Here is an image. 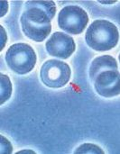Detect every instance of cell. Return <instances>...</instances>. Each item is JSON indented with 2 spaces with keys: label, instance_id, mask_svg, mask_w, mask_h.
I'll return each instance as SVG.
<instances>
[{
  "label": "cell",
  "instance_id": "1",
  "mask_svg": "<svg viewBox=\"0 0 120 154\" xmlns=\"http://www.w3.org/2000/svg\"><path fill=\"white\" fill-rule=\"evenodd\" d=\"M55 13L53 1H27L20 19L24 33L36 42H43L52 31Z\"/></svg>",
  "mask_w": 120,
  "mask_h": 154
},
{
  "label": "cell",
  "instance_id": "2",
  "mask_svg": "<svg viewBox=\"0 0 120 154\" xmlns=\"http://www.w3.org/2000/svg\"><path fill=\"white\" fill-rule=\"evenodd\" d=\"M85 40L87 44L97 51H106L113 49L118 42L119 32L118 27L111 22L95 20L88 28Z\"/></svg>",
  "mask_w": 120,
  "mask_h": 154
},
{
  "label": "cell",
  "instance_id": "3",
  "mask_svg": "<svg viewBox=\"0 0 120 154\" xmlns=\"http://www.w3.org/2000/svg\"><path fill=\"white\" fill-rule=\"evenodd\" d=\"M5 61L14 72L24 75L33 69L36 63V54L29 44L15 43L6 51Z\"/></svg>",
  "mask_w": 120,
  "mask_h": 154
},
{
  "label": "cell",
  "instance_id": "4",
  "mask_svg": "<svg viewBox=\"0 0 120 154\" xmlns=\"http://www.w3.org/2000/svg\"><path fill=\"white\" fill-rule=\"evenodd\" d=\"M71 74V70L68 63L58 60H49L43 64L40 78L46 87L59 88L68 84Z\"/></svg>",
  "mask_w": 120,
  "mask_h": 154
},
{
  "label": "cell",
  "instance_id": "5",
  "mask_svg": "<svg viewBox=\"0 0 120 154\" xmlns=\"http://www.w3.org/2000/svg\"><path fill=\"white\" fill-rule=\"evenodd\" d=\"M89 23L88 14L79 5L63 7L58 15L59 27L70 34H81Z\"/></svg>",
  "mask_w": 120,
  "mask_h": 154
},
{
  "label": "cell",
  "instance_id": "6",
  "mask_svg": "<svg viewBox=\"0 0 120 154\" xmlns=\"http://www.w3.org/2000/svg\"><path fill=\"white\" fill-rule=\"evenodd\" d=\"M45 49L51 56L66 60L75 51L76 44L71 36L64 32H56L46 42Z\"/></svg>",
  "mask_w": 120,
  "mask_h": 154
},
{
  "label": "cell",
  "instance_id": "7",
  "mask_svg": "<svg viewBox=\"0 0 120 154\" xmlns=\"http://www.w3.org/2000/svg\"><path fill=\"white\" fill-rule=\"evenodd\" d=\"M120 75L118 70H106L99 73L94 79L96 92L104 97H112L119 95Z\"/></svg>",
  "mask_w": 120,
  "mask_h": 154
},
{
  "label": "cell",
  "instance_id": "8",
  "mask_svg": "<svg viewBox=\"0 0 120 154\" xmlns=\"http://www.w3.org/2000/svg\"><path fill=\"white\" fill-rule=\"evenodd\" d=\"M106 70H118V62L115 58L110 55L99 56L93 60L90 67V78L93 82L96 77Z\"/></svg>",
  "mask_w": 120,
  "mask_h": 154
},
{
  "label": "cell",
  "instance_id": "9",
  "mask_svg": "<svg viewBox=\"0 0 120 154\" xmlns=\"http://www.w3.org/2000/svg\"><path fill=\"white\" fill-rule=\"evenodd\" d=\"M0 83H1V94H0V104L3 105L7 101L12 95V84L9 78L6 75L0 74Z\"/></svg>",
  "mask_w": 120,
  "mask_h": 154
},
{
  "label": "cell",
  "instance_id": "10",
  "mask_svg": "<svg viewBox=\"0 0 120 154\" xmlns=\"http://www.w3.org/2000/svg\"><path fill=\"white\" fill-rule=\"evenodd\" d=\"M74 153H95V154H104L102 149L95 144L92 143H84L81 145L77 150L74 152Z\"/></svg>",
  "mask_w": 120,
  "mask_h": 154
},
{
  "label": "cell",
  "instance_id": "11",
  "mask_svg": "<svg viewBox=\"0 0 120 154\" xmlns=\"http://www.w3.org/2000/svg\"><path fill=\"white\" fill-rule=\"evenodd\" d=\"M0 139H1V154L12 153L13 147H12L10 142L3 135L0 136Z\"/></svg>",
  "mask_w": 120,
  "mask_h": 154
},
{
  "label": "cell",
  "instance_id": "12",
  "mask_svg": "<svg viewBox=\"0 0 120 154\" xmlns=\"http://www.w3.org/2000/svg\"><path fill=\"white\" fill-rule=\"evenodd\" d=\"M0 30H1V49L2 50L5 45V41H6V34H5V29L3 28V26H0Z\"/></svg>",
  "mask_w": 120,
  "mask_h": 154
},
{
  "label": "cell",
  "instance_id": "13",
  "mask_svg": "<svg viewBox=\"0 0 120 154\" xmlns=\"http://www.w3.org/2000/svg\"><path fill=\"white\" fill-rule=\"evenodd\" d=\"M103 4H111V3H114V2H101Z\"/></svg>",
  "mask_w": 120,
  "mask_h": 154
}]
</instances>
